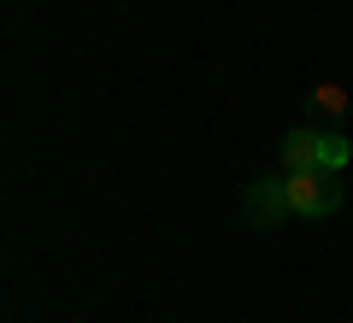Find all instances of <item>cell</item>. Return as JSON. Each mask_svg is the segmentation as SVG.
<instances>
[{
    "label": "cell",
    "instance_id": "7a4b0ae2",
    "mask_svg": "<svg viewBox=\"0 0 353 323\" xmlns=\"http://www.w3.org/2000/svg\"><path fill=\"white\" fill-rule=\"evenodd\" d=\"M241 218H248L253 229H277L283 218H294L289 183H248V194H241Z\"/></svg>",
    "mask_w": 353,
    "mask_h": 323
},
{
    "label": "cell",
    "instance_id": "5b68a950",
    "mask_svg": "<svg viewBox=\"0 0 353 323\" xmlns=\"http://www.w3.org/2000/svg\"><path fill=\"white\" fill-rule=\"evenodd\" d=\"M312 112L341 118V112H347V88H341V83H318V88H312Z\"/></svg>",
    "mask_w": 353,
    "mask_h": 323
},
{
    "label": "cell",
    "instance_id": "6da1fadb",
    "mask_svg": "<svg viewBox=\"0 0 353 323\" xmlns=\"http://www.w3.org/2000/svg\"><path fill=\"white\" fill-rule=\"evenodd\" d=\"M289 206L294 218H330L341 206V171H289Z\"/></svg>",
    "mask_w": 353,
    "mask_h": 323
},
{
    "label": "cell",
    "instance_id": "3957f363",
    "mask_svg": "<svg viewBox=\"0 0 353 323\" xmlns=\"http://www.w3.org/2000/svg\"><path fill=\"white\" fill-rule=\"evenodd\" d=\"M318 141H324V129H289L283 136V165L289 171H318Z\"/></svg>",
    "mask_w": 353,
    "mask_h": 323
},
{
    "label": "cell",
    "instance_id": "277c9868",
    "mask_svg": "<svg viewBox=\"0 0 353 323\" xmlns=\"http://www.w3.org/2000/svg\"><path fill=\"white\" fill-rule=\"evenodd\" d=\"M347 159H353V141L341 129H324V141H318V171H341Z\"/></svg>",
    "mask_w": 353,
    "mask_h": 323
}]
</instances>
